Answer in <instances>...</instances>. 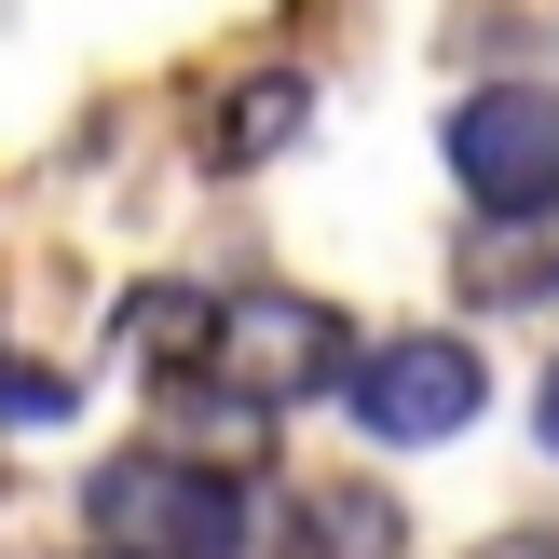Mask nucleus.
I'll list each match as a JSON object with an SVG mask.
<instances>
[{
  "instance_id": "20e7f679",
  "label": "nucleus",
  "mask_w": 559,
  "mask_h": 559,
  "mask_svg": "<svg viewBox=\"0 0 559 559\" xmlns=\"http://www.w3.org/2000/svg\"><path fill=\"white\" fill-rule=\"evenodd\" d=\"M451 178L491 218H546L559 205V96L546 82H478L451 96Z\"/></svg>"
},
{
  "instance_id": "0eeeda50",
  "label": "nucleus",
  "mask_w": 559,
  "mask_h": 559,
  "mask_svg": "<svg viewBox=\"0 0 559 559\" xmlns=\"http://www.w3.org/2000/svg\"><path fill=\"white\" fill-rule=\"evenodd\" d=\"M533 437H546V464H559V369H546V396H533Z\"/></svg>"
},
{
  "instance_id": "f257e3e1",
  "label": "nucleus",
  "mask_w": 559,
  "mask_h": 559,
  "mask_svg": "<svg viewBox=\"0 0 559 559\" xmlns=\"http://www.w3.org/2000/svg\"><path fill=\"white\" fill-rule=\"evenodd\" d=\"M82 519H96L109 559H246L260 546L246 478H218V464H191V451H109L96 478H82Z\"/></svg>"
},
{
  "instance_id": "6e6552de",
  "label": "nucleus",
  "mask_w": 559,
  "mask_h": 559,
  "mask_svg": "<svg viewBox=\"0 0 559 559\" xmlns=\"http://www.w3.org/2000/svg\"><path fill=\"white\" fill-rule=\"evenodd\" d=\"M82 559H109V546H82Z\"/></svg>"
},
{
  "instance_id": "f03ea898",
  "label": "nucleus",
  "mask_w": 559,
  "mask_h": 559,
  "mask_svg": "<svg viewBox=\"0 0 559 559\" xmlns=\"http://www.w3.org/2000/svg\"><path fill=\"white\" fill-rule=\"evenodd\" d=\"M342 409H355L369 451H437V437H464V424L491 409V369H478L464 328H396L382 355H355Z\"/></svg>"
},
{
  "instance_id": "423d86ee",
  "label": "nucleus",
  "mask_w": 559,
  "mask_h": 559,
  "mask_svg": "<svg viewBox=\"0 0 559 559\" xmlns=\"http://www.w3.org/2000/svg\"><path fill=\"white\" fill-rule=\"evenodd\" d=\"M0 424H69V382H55V369H0Z\"/></svg>"
},
{
  "instance_id": "39448f33",
  "label": "nucleus",
  "mask_w": 559,
  "mask_h": 559,
  "mask_svg": "<svg viewBox=\"0 0 559 559\" xmlns=\"http://www.w3.org/2000/svg\"><path fill=\"white\" fill-rule=\"evenodd\" d=\"M300 123H314V82H300V69H260V82H233V109L205 123V151L218 164H273Z\"/></svg>"
},
{
  "instance_id": "7ed1b4c3",
  "label": "nucleus",
  "mask_w": 559,
  "mask_h": 559,
  "mask_svg": "<svg viewBox=\"0 0 559 559\" xmlns=\"http://www.w3.org/2000/svg\"><path fill=\"white\" fill-rule=\"evenodd\" d=\"M314 382H355L328 300H233V314L205 328V396L218 409H300Z\"/></svg>"
}]
</instances>
